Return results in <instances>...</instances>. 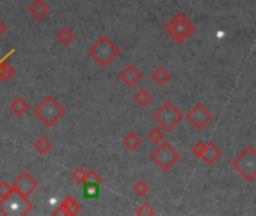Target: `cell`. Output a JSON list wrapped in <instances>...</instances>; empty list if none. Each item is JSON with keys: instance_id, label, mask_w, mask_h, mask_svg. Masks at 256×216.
I'll use <instances>...</instances> for the list:
<instances>
[{"instance_id": "2", "label": "cell", "mask_w": 256, "mask_h": 216, "mask_svg": "<svg viewBox=\"0 0 256 216\" xmlns=\"http://www.w3.org/2000/svg\"><path fill=\"white\" fill-rule=\"evenodd\" d=\"M87 53L101 68H107L120 54V47L114 44L107 35H102L87 50Z\"/></svg>"}, {"instance_id": "27", "label": "cell", "mask_w": 256, "mask_h": 216, "mask_svg": "<svg viewBox=\"0 0 256 216\" xmlns=\"http://www.w3.org/2000/svg\"><path fill=\"white\" fill-rule=\"evenodd\" d=\"M85 182H93V183H99L101 185L102 183V177L95 170H89V171H85Z\"/></svg>"}, {"instance_id": "29", "label": "cell", "mask_w": 256, "mask_h": 216, "mask_svg": "<svg viewBox=\"0 0 256 216\" xmlns=\"http://www.w3.org/2000/svg\"><path fill=\"white\" fill-rule=\"evenodd\" d=\"M6 29H8V27H6L5 21H3V20H0V38H2V36L6 33Z\"/></svg>"}, {"instance_id": "18", "label": "cell", "mask_w": 256, "mask_h": 216, "mask_svg": "<svg viewBox=\"0 0 256 216\" xmlns=\"http://www.w3.org/2000/svg\"><path fill=\"white\" fill-rule=\"evenodd\" d=\"M33 147H35V150H36L39 155H47V153L51 150V147H53V143H51L45 135H42V137H39V138L33 143Z\"/></svg>"}, {"instance_id": "6", "label": "cell", "mask_w": 256, "mask_h": 216, "mask_svg": "<svg viewBox=\"0 0 256 216\" xmlns=\"http://www.w3.org/2000/svg\"><path fill=\"white\" fill-rule=\"evenodd\" d=\"M150 158L162 171H168L180 159V153L169 141H160L159 146L151 152Z\"/></svg>"}, {"instance_id": "1", "label": "cell", "mask_w": 256, "mask_h": 216, "mask_svg": "<svg viewBox=\"0 0 256 216\" xmlns=\"http://www.w3.org/2000/svg\"><path fill=\"white\" fill-rule=\"evenodd\" d=\"M163 30L177 44H183L188 38H191L196 32V26L185 12H177L163 26Z\"/></svg>"}, {"instance_id": "28", "label": "cell", "mask_w": 256, "mask_h": 216, "mask_svg": "<svg viewBox=\"0 0 256 216\" xmlns=\"http://www.w3.org/2000/svg\"><path fill=\"white\" fill-rule=\"evenodd\" d=\"M202 146H204L202 141H196L195 144H192L191 152H192L196 158H199V156H201V152H202Z\"/></svg>"}, {"instance_id": "26", "label": "cell", "mask_w": 256, "mask_h": 216, "mask_svg": "<svg viewBox=\"0 0 256 216\" xmlns=\"http://www.w3.org/2000/svg\"><path fill=\"white\" fill-rule=\"evenodd\" d=\"M135 215H138V216H153V215H156V212H154V209L148 204V203H142L136 210H135Z\"/></svg>"}, {"instance_id": "4", "label": "cell", "mask_w": 256, "mask_h": 216, "mask_svg": "<svg viewBox=\"0 0 256 216\" xmlns=\"http://www.w3.org/2000/svg\"><path fill=\"white\" fill-rule=\"evenodd\" d=\"M153 119L163 131L169 132L182 123V120L185 119V114L171 101H166L163 105H160L159 110H156V113L153 114Z\"/></svg>"}, {"instance_id": "11", "label": "cell", "mask_w": 256, "mask_h": 216, "mask_svg": "<svg viewBox=\"0 0 256 216\" xmlns=\"http://www.w3.org/2000/svg\"><path fill=\"white\" fill-rule=\"evenodd\" d=\"M81 212V204L72 198V197H66L62 204L53 212V215H67V216H75L76 213Z\"/></svg>"}, {"instance_id": "14", "label": "cell", "mask_w": 256, "mask_h": 216, "mask_svg": "<svg viewBox=\"0 0 256 216\" xmlns=\"http://www.w3.org/2000/svg\"><path fill=\"white\" fill-rule=\"evenodd\" d=\"M122 143H123V146H125L129 152H135V150L139 149V146L142 144V138H141L136 132H129V134L125 135V138H123Z\"/></svg>"}, {"instance_id": "8", "label": "cell", "mask_w": 256, "mask_h": 216, "mask_svg": "<svg viewBox=\"0 0 256 216\" xmlns=\"http://www.w3.org/2000/svg\"><path fill=\"white\" fill-rule=\"evenodd\" d=\"M186 120L195 129H204L213 120V114L202 102H196L186 114Z\"/></svg>"}, {"instance_id": "10", "label": "cell", "mask_w": 256, "mask_h": 216, "mask_svg": "<svg viewBox=\"0 0 256 216\" xmlns=\"http://www.w3.org/2000/svg\"><path fill=\"white\" fill-rule=\"evenodd\" d=\"M120 81L128 86V87H133L136 83H139V80L142 78V72L135 66V65H126L119 74Z\"/></svg>"}, {"instance_id": "22", "label": "cell", "mask_w": 256, "mask_h": 216, "mask_svg": "<svg viewBox=\"0 0 256 216\" xmlns=\"http://www.w3.org/2000/svg\"><path fill=\"white\" fill-rule=\"evenodd\" d=\"M147 135H148V140H150L151 143H154V144H159V143L163 141V138H165V132H163V129H162L160 126L151 128V129L147 132Z\"/></svg>"}, {"instance_id": "16", "label": "cell", "mask_w": 256, "mask_h": 216, "mask_svg": "<svg viewBox=\"0 0 256 216\" xmlns=\"http://www.w3.org/2000/svg\"><path fill=\"white\" fill-rule=\"evenodd\" d=\"M9 110L15 116H24L29 111V102L23 96H15L12 99V102L9 104Z\"/></svg>"}, {"instance_id": "20", "label": "cell", "mask_w": 256, "mask_h": 216, "mask_svg": "<svg viewBox=\"0 0 256 216\" xmlns=\"http://www.w3.org/2000/svg\"><path fill=\"white\" fill-rule=\"evenodd\" d=\"M57 39H59V42H60V44H63V45H69V44L75 39V33H73V30H72L69 26H64L63 29H60V30H59V33H57Z\"/></svg>"}, {"instance_id": "9", "label": "cell", "mask_w": 256, "mask_h": 216, "mask_svg": "<svg viewBox=\"0 0 256 216\" xmlns=\"http://www.w3.org/2000/svg\"><path fill=\"white\" fill-rule=\"evenodd\" d=\"M12 188H14L15 194H18V195H21L24 198H29V195L33 194L35 189L38 188V182H36V179L29 171H23L14 180Z\"/></svg>"}, {"instance_id": "15", "label": "cell", "mask_w": 256, "mask_h": 216, "mask_svg": "<svg viewBox=\"0 0 256 216\" xmlns=\"http://www.w3.org/2000/svg\"><path fill=\"white\" fill-rule=\"evenodd\" d=\"M171 78L169 71L165 66H157L153 72H151V80L157 84V86H165Z\"/></svg>"}, {"instance_id": "7", "label": "cell", "mask_w": 256, "mask_h": 216, "mask_svg": "<svg viewBox=\"0 0 256 216\" xmlns=\"http://www.w3.org/2000/svg\"><path fill=\"white\" fill-rule=\"evenodd\" d=\"M33 209V203L12 192L6 200L0 201V213L2 215H27Z\"/></svg>"}, {"instance_id": "12", "label": "cell", "mask_w": 256, "mask_h": 216, "mask_svg": "<svg viewBox=\"0 0 256 216\" xmlns=\"http://www.w3.org/2000/svg\"><path fill=\"white\" fill-rule=\"evenodd\" d=\"M220 156H222V150L216 146V144H214L213 141L204 143L202 152H201V156H199V158H201L205 164L211 165V164H214Z\"/></svg>"}, {"instance_id": "25", "label": "cell", "mask_w": 256, "mask_h": 216, "mask_svg": "<svg viewBox=\"0 0 256 216\" xmlns=\"http://www.w3.org/2000/svg\"><path fill=\"white\" fill-rule=\"evenodd\" d=\"M150 191V186L145 180H138L135 185H133V192L139 197H144L145 194H148Z\"/></svg>"}, {"instance_id": "13", "label": "cell", "mask_w": 256, "mask_h": 216, "mask_svg": "<svg viewBox=\"0 0 256 216\" xmlns=\"http://www.w3.org/2000/svg\"><path fill=\"white\" fill-rule=\"evenodd\" d=\"M27 12L35 18V20H42L48 15L50 6L44 0H33V2L27 6Z\"/></svg>"}, {"instance_id": "19", "label": "cell", "mask_w": 256, "mask_h": 216, "mask_svg": "<svg viewBox=\"0 0 256 216\" xmlns=\"http://www.w3.org/2000/svg\"><path fill=\"white\" fill-rule=\"evenodd\" d=\"M133 99H135V102H136L139 107H147V105L153 101V95H151V92H148L145 87H141V89L133 95Z\"/></svg>"}, {"instance_id": "17", "label": "cell", "mask_w": 256, "mask_h": 216, "mask_svg": "<svg viewBox=\"0 0 256 216\" xmlns=\"http://www.w3.org/2000/svg\"><path fill=\"white\" fill-rule=\"evenodd\" d=\"M15 74H17V71L11 65V62H8L6 59L0 60V80H2V81H9Z\"/></svg>"}, {"instance_id": "23", "label": "cell", "mask_w": 256, "mask_h": 216, "mask_svg": "<svg viewBox=\"0 0 256 216\" xmlns=\"http://www.w3.org/2000/svg\"><path fill=\"white\" fill-rule=\"evenodd\" d=\"M12 192H14L12 183H9V182H6V180H2V182H0V201L6 200Z\"/></svg>"}, {"instance_id": "3", "label": "cell", "mask_w": 256, "mask_h": 216, "mask_svg": "<svg viewBox=\"0 0 256 216\" xmlns=\"http://www.w3.org/2000/svg\"><path fill=\"white\" fill-rule=\"evenodd\" d=\"M231 167L244 177L246 182H255L256 179V150L253 146L244 147L235 159L231 162Z\"/></svg>"}, {"instance_id": "5", "label": "cell", "mask_w": 256, "mask_h": 216, "mask_svg": "<svg viewBox=\"0 0 256 216\" xmlns=\"http://www.w3.org/2000/svg\"><path fill=\"white\" fill-rule=\"evenodd\" d=\"M35 116L45 125V126H53L56 125L60 117L64 114V108L60 105V102L53 98V96H47L44 98L36 107H35Z\"/></svg>"}, {"instance_id": "21", "label": "cell", "mask_w": 256, "mask_h": 216, "mask_svg": "<svg viewBox=\"0 0 256 216\" xmlns=\"http://www.w3.org/2000/svg\"><path fill=\"white\" fill-rule=\"evenodd\" d=\"M84 185V197L85 198H98L99 197V183L93 182H85Z\"/></svg>"}, {"instance_id": "24", "label": "cell", "mask_w": 256, "mask_h": 216, "mask_svg": "<svg viewBox=\"0 0 256 216\" xmlns=\"http://www.w3.org/2000/svg\"><path fill=\"white\" fill-rule=\"evenodd\" d=\"M85 171H87V170H84L82 167H76V168H73V170H72V173H70L72 180H73L75 183H78V185H82V183L85 182Z\"/></svg>"}]
</instances>
